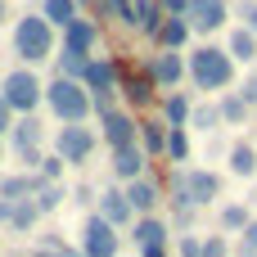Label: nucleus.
I'll list each match as a JSON object with an SVG mask.
<instances>
[{"mask_svg": "<svg viewBox=\"0 0 257 257\" xmlns=\"http://www.w3.org/2000/svg\"><path fill=\"white\" fill-rule=\"evenodd\" d=\"M190 77H194L199 90H226L230 77H235V59H230V50H212V45L194 50V54H190Z\"/></svg>", "mask_w": 257, "mask_h": 257, "instance_id": "1", "label": "nucleus"}, {"mask_svg": "<svg viewBox=\"0 0 257 257\" xmlns=\"http://www.w3.org/2000/svg\"><path fill=\"white\" fill-rule=\"evenodd\" d=\"M45 104H50L54 117L68 122V126H77V122L90 113V95H86V86H81V81H68V77H54V81L45 86Z\"/></svg>", "mask_w": 257, "mask_h": 257, "instance_id": "2", "label": "nucleus"}, {"mask_svg": "<svg viewBox=\"0 0 257 257\" xmlns=\"http://www.w3.org/2000/svg\"><path fill=\"white\" fill-rule=\"evenodd\" d=\"M14 50H18L27 63H36V59H50V50H54L50 23H45V18H36V14L18 18V27H14Z\"/></svg>", "mask_w": 257, "mask_h": 257, "instance_id": "3", "label": "nucleus"}, {"mask_svg": "<svg viewBox=\"0 0 257 257\" xmlns=\"http://www.w3.org/2000/svg\"><path fill=\"white\" fill-rule=\"evenodd\" d=\"M0 95H5V104L14 108V113H23V117H32V108L45 99V86L27 72V68H18V72H9L5 77V86H0Z\"/></svg>", "mask_w": 257, "mask_h": 257, "instance_id": "4", "label": "nucleus"}, {"mask_svg": "<svg viewBox=\"0 0 257 257\" xmlns=\"http://www.w3.org/2000/svg\"><path fill=\"white\" fill-rule=\"evenodd\" d=\"M117 226H108L99 212L86 221V230H81V257H117Z\"/></svg>", "mask_w": 257, "mask_h": 257, "instance_id": "5", "label": "nucleus"}, {"mask_svg": "<svg viewBox=\"0 0 257 257\" xmlns=\"http://www.w3.org/2000/svg\"><path fill=\"white\" fill-rule=\"evenodd\" d=\"M54 149H59V158L63 163H86L90 158V149H95V131L90 126H63L59 131V140H54Z\"/></svg>", "mask_w": 257, "mask_h": 257, "instance_id": "6", "label": "nucleus"}, {"mask_svg": "<svg viewBox=\"0 0 257 257\" xmlns=\"http://www.w3.org/2000/svg\"><path fill=\"white\" fill-rule=\"evenodd\" d=\"M99 126H104V140L113 145V154H122V149H136V122L126 117V113H99Z\"/></svg>", "mask_w": 257, "mask_h": 257, "instance_id": "7", "label": "nucleus"}, {"mask_svg": "<svg viewBox=\"0 0 257 257\" xmlns=\"http://www.w3.org/2000/svg\"><path fill=\"white\" fill-rule=\"evenodd\" d=\"M122 18L131 23V27H140V32H149V36H158V27H163V5L158 0H126L122 5Z\"/></svg>", "mask_w": 257, "mask_h": 257, "instance_id": "8", "label": "nucleus"}, {"mask_svg": "<svg viewBox=\"0 0 257 257\" xmlns=\"http://www.w3.org/2000/svg\"><path fill=\"white\" fill-rule=\"evenodd\" d=\"M14 149L23 154V163H27V167L45 163V158H41V122H36V117L14 122Z\"/></svg>", "mask_w": 257, "mask_h": 257, "instance_id": "9", "label": "nucleus"}, {"mask_svg": "<svg viewBox=\"0 0 257 257\" xmlns=\"http://www.w3.org/2000/svg\"><path fill=\"white\" fill-rule=\"evenodd\" d=\"M190 27L194 32H217L226 23V0H190Z\"/></svg>", "mask_w": 257, "mask_h": 257, "instance_id": "10", "label": "nucleus"}, {"mask_svg": "<svg viewBox=\"0 0 257 257\" xmlns=\"http://www.w3.org/2000/svg\"><path fill=\"white\" fill-rule=\"evenodd\" d=\"M81 81H86V90H99V99H108V90H117V68L108 59H90Z\"/></svg>", "mask_w": 257, "mask_h": 257, "instance_id": "11", "label": "nucleus"}, {"mask_svg": "<svg viewBox=\"0 0 257 257\" xmlns=\"http://www.w3.org/2000/svg\"><path fill=\"white\" fill-rule=\"evenodd\" d=\"M149 72H154V81H158V86H176V81L190 72V63H185L176 50H167V54H158V59H154V68H149Z\"/></svg>", "mask_w": 257, "mask_h": 257, "instance_id": "12", "label": "nucleus"}, {"mask_svg": "<svg viewBox=\"0 0 257 257\" xmlns=\"http://www.w3.org/2000/svg\"><path fill=\"white\" fill-rule=\"evenodd\" d=\"M185 185H190L194 208H199V203H212V199L221 194V176H212V172H190V176H185Z\"/></svg>", "mask_w": 257, "mask_h": 257, "instance_id": "13", "label": "nucleus"}, {"mask_svg": "<svg viewBox=\"0 0 257 257\" xmlns=\"http://www.w3.org/2000/svg\"><path fill=\"white\" fill-rule=\"evenodd\" d=\"M99 217H104L108 226H122V221L131 217L126 194H122V190H104V194H99Z\"/></svg>", "mask_w": 257, "mask_h": 257, "instance_id": "14", "label": "nucleus"}, {"mask_svg": "<svg viewBox=\"0 0 257 257\" xmlns=\"http://www.w3.org/2000/svg\"><path fill=\"white\" fill-rule=\"evenodd\" d=\"M136 244H140L145 253H163V244H167V226H163V221H154V217L136 221Z\"/></svg>", "mask_w": 257, "mask_h": 257, "instance_id": "15", "label": "nucleus"}, {"mask_svg": "<svg viewBox=\"0 0 257 257\" xmlns=\"http://www.w3.org/2000/svg\"><path fill=\"white\" fill-rule=\"evenodd\" d=\"M190 18H163V27H158V45L163 50H181L185 41H190Z\"/></svg>", "mask_w": 257, "mask_h": 257, "instance_id": "16", "label": "nucleus"}, {"mask_svg": "<svg viewBox=\"0 0 257 257\" xmlns=\"http://www.w3.org/2000/svg\"><path fill=\"white\" fill-rule=\"evenodd\" d=\"M90 45H95V23H86V18H77L68 32H63V50H77V54H90Z\"/></svg>", "mask_w": 257, "mask_h": 257, "instance_id": "17", "label": "nucleus"}, {"mask_svg": "<svg viewBox=\"0 0 257 257\" xmlns=\"http://www.w3.org/2000/svg\"><path fill=\"white\" fill-rule=\"evenodd\" d=\"M113 172H117L122 181H140V172H145V154H140V149H122V154H113Z\"/></svg>", "mask_w": 257, "mask_h": 257, "instance_id": "18", "label": "nucleus"}, {"mask_svg": "<svg viewBox=\"0 0 257 257\" xmlns=\"http://www.w3.org/2000/svg\"><path fill=\"white\" fill-rule=\"evenodd\" d=\"M126 203H131V212H149V208L158 203V190L140 176V181H131V185H126Z\"/></svg>", "mask_w": 257, "mask_h": 257, "instance_id": "19", "label": "nucleus"}, {"mask_svg": "<svg viewBox=\"0 0 257 257\" xmlns=\"http://www.w3.org/2000/svg\"><path fill=\"white\" fill-rule=\"evenodd\" d=\"M41 18L68 32V27L77 23V0H45V14H41Z\"/></svg>", "mask_w": 257, "mask_h": 257, "instance_id": "20", "label": "nucleus"}, {"mask_svg": "<svg viewBox=\"0 0 257 257\" xmlns=\"http://www.w3.org/2000/svg\"><path fill=\"white\" fill-rule=\"evenodd\" d=\"M230 59H244V63L257 59V36L248 27H235V32H230Z\"/></svg>", "mask_w": 257, "mask_h": 257, "instance_id": "21", "label": "nucleus"}, {"mask_svg": "<svg viewBox=\"0 0 257 257\" xmlns=\"http://www.w3.org/2000/svg\"><path fill=\"white\" fill-rule=\"evenodd\" d=\"M230 172H235V176H253L257 172V149L253 145H235V149H230Z\"/></svg>", "mask_w": 257, "mask_h": 257, "instance_id": "22", "label": "nucleus"}, {"mask_svg": "<svg viewBox=\"0 0 257 257\" xmlns=\"http://www.w3.org/2000/svg\"><path fill=\"white\" fill-rule=\"evenodd\" d=\"M154 86H158L154 72H136V77H126V95H131L136 104H149V99H154Z\"/></svg>", "mask_w": 257, "mask_h": 257, "instance_id": "23", "label": "nucleus"}, {"mask_svg": "<svg viewBox=\"0 0 257 257\" xmlns=\"http://www.w3.org/2000/svg\"><path fill=\"white\" fill-rule=\"evenodd\" d=\"M163 113H167V126H185V122L194 117V108H190V99H185V95H167Z\"/></svg>", "mask_w": 257, "mask_h": 257, "instance_id": "24", "label": "nucleus"}, {"mask_svg": "<svg viewBox=\"0 0 257 257\" xmlns=\"http://www.w3.org/2000/svg\"><path fill=\"white\" fill-rule=\"evenodd\" d=\"M36 217H41L36 199H32V203H27V199H18V203H14V221H9V226H14V230H32V226H36Z\"/></svg>", "mask_w": 257, "mask_h": 257, "instance_id": "25", "label": "nucleus"}, {"mask_svg": "<svg viewBox=\"0 0 257 257\" xmlns=\"http://www.w3.org/2000/svg\"><path fill=\"white\" fill-rule=\"evenodd\" d=\"M140 136H145V149H149V154H167V131H163V122H145Z\"/></svg>", "mask_w": 257, "mask_h": 257, "instance_id": "26", "label": "nucleus"}, {"mask_svg": "<svg viewBox=\"0 0 257 257\" xmlns=\"http://www.w3.org/2000/svg\"><path fill=\"white\" fill-rule=\"evenodd\" d=\"M221 226H226V230H248V226H253V217H248V208L230 203V208H221Z\"/></svg>", "mask_w": 257, "mask_h": 257, "instance_id": "27", "label": "nucleus"}, {"mask_svg": "<svg viewBox=\"0 0 257 257\" xmlns=\"http://www.w3.org/2000/svg\"><path fill=\"white\" fill-rule=\"evenodd\" d=\"M167 158H172V163H185V158H190V140H185L181 126H172V136H167Z\"/></svg>", "mask_w": 257, "mask_h": 257, "instance_id": "28", "label": "nucleus"}, {"mask_svg": "<svg viewBox=\"0 0 257 257\" xmlns=\"http://www.w3.org/2000/svg\"><path fill=\"white\" fill-rule=\"evenodd\" d=\"M221 117H226V122H244V117H248L244 95H226V99H221Z\"/></svg>", "mask_w": 257, "mask_h": 257, "instance_id": "29", "label": "nucleus"}, {"mask_svg": "<svg viewBox=\"0 0 257 257\" xmlns=\"http://www.w3.org/2000/svg\"><path fill=\"white\" fill-rule=\"evenodd\" d=\"M199 131H212L217 122H221V108H212V104H203V108H194V117H190Z\"/></svg>", "mask_w": 257, "mask_h": 257, "instance_id": "30", "label": "nucleus"}, {"mask_svg": "<svg viewBox=\"0 0 257 257\" xmlns=\"http://www.w3.org/2000/svg\"><path fill=\"white\" fill-rule=\"evenodd\" d=\"M59 199H63V190H59V185H45V190L36 194V208H41V212H54Z\"/></svg>", "mask_w": 257, "mask_h": 257, "instance_id": "31", "label": "nucleus"}, {"mask_svg": "<svg viewBox=\"0 0 257 257\" xmlns=\"http://www.w3.org/2000/svg\"><path fill=\"white\" fill-rule=\"evenodd\" d=\"M235 257H257V221L244 230V239H239V248H235Z\"/></svg>", "mask_w": 257, "mask_h": 257, "instance_id": "32", "label": "nucleus"}, {"mask_svg": "<svg viewBox=\"0 0 257 257\" xmlns=\"http://www.w3.org/2000/svg\"><path fill=\"white\" fill-rule=\"evenodd\" d=\"M203 257H230L226 239H221V235H208V244H203Z\"/></svg>", "mask_w": 257, "mask_h": 257, "instance_id": "33", "label": "nucleus"}, {"mask_svg": "<svg viewBox=\"0 0 257 257\" xmlns=\"http://www.w3.org/2000/svg\"><path fill=\"white\" fill-rule=\"evenodd\" d=\"M163 9H167V18H185L190 14V0H158Z\"/></svg>", "mask_w": 257, "mask_h": 257, "instance_id": "34", "label": "nucleus"}, {"mask_svg": "<svg viewBox=\"0 0 257 257\" xmlns=\"http://www.w3.org/2000/svg\"><path fill=\"white\" fill-rule=\"evenodd\" d=\"M181 257H203V239L185 235V239H181Z\"/></svg>", "mask_w": 257, "mask_h": 257, "instance_id": "35", "label": "nucleus"}, {"mask_svg": "<svg viewBox=\"0 0 257 257\" xmlns=\"http://www.w3.org/2000/svg\"><path fill=\"white\" fill-rule=\"evenodd\" d=\"M45 253H50V257H81V253H72L63 239H45Z\"/></svg>", "mask_w": 257, "mask_h": 257, "instance_id": "36", "label": "nucleus"}, {"mask_svg": "<svg viewBox=\"0 0 257 257\" xmlns=\"http://www.w3.org/2000/svg\"><path fill=\"white\" fill-rule=\"evenodd\" d=\"M59 172H63V158H59V154H54V158H45V163H41V176H45V181H54V176H59Z\"/></svg>", "mask_w": 257, "mask_h": 257, "instance_id": "37", "label": "nucleus"}, {"mask_svg": "<svg viewBox=\"0 0 257 257\" xmlns=\"http://www.w3.org/2000/svg\"><path fill=\"white\" fill-rule=\"evenodd\" d=\"M244 27L257 36V0H244Z\"/></svg>", "mask_w": 257, "mask_h": 257, "instance_id": "38", "label": "nucleus"}, {"mask_svg": "<svg viewBox=\"0 0 257 257\" xmlns=\"http://www.w3.org/2000/svg\"><path fill=\"white\" fill-rule=\"evenodd\" d=\"M5 131H14V108H9L5 95H0V136H5Z\"/></svg>", "mask_w": 257, "mask_h": 257, "instance_id": "39", "label": "nucleus"}, {"mask_svg": "<svg viewBox=\"0 0 257 257\" xmlns=\"http://www.w3.org/2000/svg\"><path fill=\"white\" fill-rule=\"evenodd\" d=\"M239 95H244V104L253 108V104H257V77H248V81H244V90H239Z\"/></svg>", "mask_w": 257, "mask_h": 257, "instance_id": "40", "label": "nucleus"}, {"mask_svg": "<svg viewBox=\"0 0 257 257\" xmlns=\"http://www.w3.org/2000/svg\"><path fill=\"white\" fill-rule=\"evenodd\" d=\"M0 18H5V0H0Z\"/></svg>", "mask_w": 257, "mask_h": 257, "instance_id": "41", "label": "nucleus"}, {"mask_svg": "<svg viewBox=\"0 0 257 257\" xmlns=\"http://www.w3.org/2000/svg\"><path fill=\"white\" fill-rule=\"evenodd\" d=\"M145 257H163V253H145Z\"/></svg>", "mask_w": 257, "mask_h": 257, "instance_id": "42", "label": "nucleus"}, {"mask_svg": "<svg viewBox=\"0 0 257 257\" xmlns=\"http://www.w3.org/2000/svg\"><path fill=\"white\" fill-rule=\"evenodd\" d=\"M36 257H50V253H36Z\"/></svg>", "mask_w": 257, "mask_h": 257, "instance_id": "43", "label": "nucleus"}]
</instances>
